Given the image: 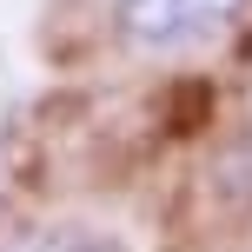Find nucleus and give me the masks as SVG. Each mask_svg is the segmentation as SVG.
Returning <instances> with one entry per match:
<instances>
[{
  "label": "nucleus",
  "instance_id": "nucleus-1",
  "mask_svg": "<svg viewBox=\"0 0 252 252\" xmlns=\"http://www.w3.org/2000/svg\"><path fill=\"white\" fill-rule=\"evenodd\" d=\"M239 7L246 0H120V27L146 53H186L219 40L239 20Z\"/></svg>",
  "mask_w": 252,
  "mask_h": 252
},
{
  "label": "nucleus",
  "instance_id": "nucleus-2",
  "mask_svg": "<svg viewBox=\"0 0 252 252\" xmlns=\"http://www.w3.org/2000/svg\"><path fill=\"white\" fill-rule=\"evenodd\" d=\"M7 252H120V246L87 239V232H27V239H13Z\"/></svg>",
  "mask_w": 252,
  "mask_h": 252
}]
</instances>
